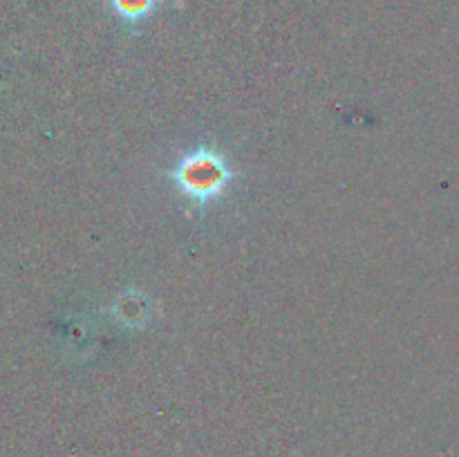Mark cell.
Wrapping results in <instances>:
<instances>
[{"mask_svg": "<svg viewBox=\"0 0 459 457\" xmlns=\"http://www.w3.org/2000/svg\"><path fill=\"white\" fill-rule=\"evenodd\" d=\"M110 4L124 25L137 27L151 16L157 0H110Z\"/></svg>", "mask_w": 459, "mask_h": 457, "instance_id": "7a4b0ae2", "label": "cell"}, {"mask_svg": "<svg viewBox=\"0 0 459 457\" xmlns=\"http://www.w3.org/2000/svg\"><path fill=\"white\" fill-rule=\"evenodd\" d=\"M164 177L182 200L204 215L211 204L227 197L240 175L215 143L200 142L186 148L173 166L164 170Z\"/></svg>", "mask_w": 459, "mask_h": 457, "instance_id": "6da1fadb", "label": "cell"}]
</instances>
